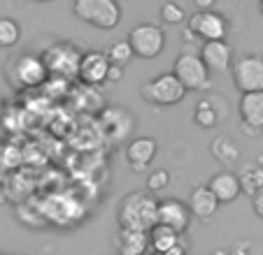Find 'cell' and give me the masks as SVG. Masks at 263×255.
Instances as JSON below:
<instances>
[{
    "instance_id": "obj_1",
    "label": "cell",
    "mask_w": 263,
    "mask_h": 255,
    "mask_svg": "<svg viewBox=\"0 0 263 255\" xmlns=\"http://www.w3.org/2000/svg\"><path fill=\"white\" fill-rule=\"evenodd\" d=\"M119 230L135 232H152V227L159 225V200L152 193H128L121 200L117 211Z\"/></svg>"
},
{
    "instance_id": "obj_2",
    "label": "cell",
    "mask_w": 263,
    "mask_h": 255,
    "mask_svg": "<svg viewBox=\"0 0 263 255\" xmlns=\"http://www.w3.org/2000/svg\"><path fill=\"white\" fill-rule=\"evenodd\" d=\"M42 60L47 65L49 77H61V79H70L80 74V63H82V51L80 47L70 45L65 39H59L54 45H49L42 51Z\"/></svg>"
},
{
    "instance_id": "obj_3",
    "label": "cell",
    "mask_w": 263,
    "mask_h": 255,
    "mask_svg": "<svg viewBox=\"0 0 263 255\" xmlns=\"http://www.w3.org/2000/svg\"><path fill=\"white\" fill-rule=\"evenodd\" d=\"M72 14L100 30H112L121 21V7L117 0H77Z\"/></svg>"
},
{
    "instance_id": "obj_4",
    "label": "cell",
    "mask_w": 263,
    "mask_h": 255,
    "mask_svg": "<svg viewBox=\"0 0 263 255\" xmlns=\"http://www.w3.org/2000/svg\"><path fill=\"white\" fill-rule=\"evenodd\" d=\"M7 79L14 89H37V86L47 83L49 72H47L42 56L21 54L7 65Z\"/></svg>"
},
{
    "instance_id": "obj_5",
    "label": "cell",
    "mask_w": 263,
    "mask_h": 255,
    "mask_svg": "<svg viewBox=\"0 0 263 255\" xmlns=\"http://www.w3.org/2000/svg\"><path fill=\"white\" fill-rule=\"evenodd\" d=\"M173 74L179 79L186 93H198V91H208L212 86L210 79V70L205 68L203 58L196 51H182L173 65Z\"/></svg>"
},
{
    "instance_id": "obj_6",
    "label": "cell",
    "mask_w": 263,
    "mask_h": 255,
    "mask_svg": "<svg viewBox=\"0 0 263 255\" xmlns=\"http://www.w3.org/2000/svg\"><path fill=\"white\" fill-rule=\"evenodd\" d=\"M140 95H142L144 102L154 104V107H173V104L184 100L186 89L179 83V79L173 72H161L159 77L142 83Z\"/></svg>"
},
{
    "instance_id": "obj_7",
    "label": "cell",
    "mask_w": 263,
    "mask_h": 255,
    "mask_svg": "<svg viewBox=\"0 0 263 255\" xmlns=\"http://www.w3.org/2000/svg\"><path fill=\"white\" fill-rule=\"evenodd\" d=\"M126 39H128L135 58H144V60L161 56V51L165 47V33L156 24H138L135 28L128 30Z\"/></svg>"
},
{
    "instance_id": "obj_8",
    "label": "cell",
    "mask_w": 263,
    "mask_h": 255,
    "mask_svg": "<svg viewBox=\"0 0 263 255\" xmlns=\"http://www.w3.org/2000/svg\"><path fill=\"white\" fill-rule=\"evenodd\" d=\"M233 83L242 95L247 93H263V56L245 54L233 60Z\"/></svg>"
},
{
    "instance_id": "obj_9",
    "label": "cell",
    "mask_w": 263,
    "mask_h": 255,
    "mask_svg": "<svg viewBox=\"0 0 263 255\" xmlns=\"http://www.w3.org/2000/svg\"><path fill=\"white\" fill-rule=\"evenodd\" d=\"M189 28L196 33V37L203 42H217V39H226V30H229V21L219 12H194L189 19Z\"/></svg>"
},
{
    "instance_id": "obj_10",
    "label": "cell",
    "mask_w": 263,
    "mask_h": 255,
    "mask_svg": "<svg viewBox=\"0 0 263 255\" xmlns=\"http://www.w3.org/2000/svg\"><path fill=\"white\" fill-rule=\"evenodd\" d=\"M109 68H112V63H109V58H107V51L89 49L82 56L77 79H80L82 83H86V86H100V83L107 81Z\"/></svg>"
},
{
    "instance_id": "obj_11",
    "label": "cell",
    "mask_w": 263,
    "mask_h": 255,
    "mask_svg": "<svg viewBox=\"0 0 263 255\" xmlns=\"http://www.w3.org/2000/svg\"><path fill=\"white\" fill-rule=\"evenodd\" d=\"M159 225L170 227L173 232H177L179 237L189 230L191 225V209L186 202L168 197V200L159 202Z\"/></svg>"
},
{
    "instance_id": "obj_12",
    "label": "cell",
    "mask_w": 263,
    "mask_h": 255,
    "mask_svg": "<svg viewBox=\"0 0 263 255\" xmlns=\"http://www.w3.org/2000/svg\"><path fill=\"white\" fill-rule=\"evenodd\" d=\"M133 116L126 112L124 107H107L100 114V128L109 139L115 142H124L130 133H133Z\"/></svg>"
},
{
    "instance_id": "obj_13",
    "label": "cell",
    "mask_w": 263,
    "mask_h": 255,
    "mask_svg": "<svg viewBox=\"0 0 263 255\" xmlns=\"http://www.w3.org/2000/svg\"><path fill=\"white\" fill-rule=\"evenodd\" d=\"M198 56L203 58L205 68L210 72H223V70L233 68V47L226 39H217V42H203L198 49Z\"/></svg>"
},
{
    "instance_id": "obj_14",
    "label": "cell",
    "mask_w": 263,
    "mask_h": 255,
    "mask_svg": "<svg viewBox=\"0 0 263 255\" xmlns=\"http://www.w3.org/2000/svg\"><path fill=\"white\" fill-rule=\"evenodd\" d=\"M126 162L133 167V172H144L159 153V144L154 137H135L126 144Z\"/></svg>"
},
{
    "instance_id": "obj_15",
    "label": "cell",
    "mask_w": 263,
    "mask_h": 255,
    "mask_svg": "<svg viewBox=\"0 0 263 255\" xmlns=\"http://www.w3.org/2000/svg\"><path fill=\"white\" fill-rule=\"evenodd\" d=\"M208 188L214 193V197L219 200V204H231L240 197L242 188H240V179L238 174L223 169V172H217L212 179H210Z\"/></svg>"
},
{
    "instance_id": "obj_16",
    "label": "cell",
    "mask_w": 263,
    "mask_h": 255,
    "mask_svg": "<svg viewBox=\"0 0 263 255\" xmlns=\"http://www.w3.org/2000/svg\"><path fill=\"white\" fill-rule=\"evenodd\" d=\"M240 121L245 128L263 133V93H247L238 102Z\"/></svg>"
},
{
    "instance_id": "obj_17",
    "label": "cell",
    "mask_w": 263,
    "mask_h": 255,
    "mask_svg": "<svg viewBox=\"0 0 263 255\" xmlns=\"http://www.w3.org/2000/svg\"><path fill=\"white\" fill-rule=\"evenodd\" d=\"M186 204H189V209H191V216L200 218V221L212 218L219 209V200L214 197V193L210 190L208 186L194 188V193L189 195V202H186Z\"/></svg>"
},
{
    "instance_id": "obj_18",
    "label": "cell",
    "mask_w": 263,
    "mask_h": 255,
    "mask_svg": "<svg viewBox=\"0 0 263 255\" xmlns=\"http://www.w3.org/2000/svg\"><path fill=\"white\" fill-rule=\"evenodd\" d=\"M149 235L135 230L117 232V255H147L149 253Z\"/></svg>"
},
{
    "instance_id": "obj_19",
    "label": "cell",
    "mask_w": 263,
    "mask_h": 255,
    "mask_svg": "<svg viewBox=\"0 0 263 255\" xmlns=\"http://www.w3.org/2000/svg\"><path fill=\"white\" fill-rule=\"evenodd\" d=\"M210 151H212V156L226 167H233L235 162L240 160V148L229 135H219L217 139H212Z\"/></svg>"
},
{
    "instance_id": "obj_20",
    "label": "cell",
    "mask_w": 263,
    "mask_h": 255,
    "mask_svg": "<svg viewBox=\"0 0 263 255\" xmlns=\"http://www.w3.org/2000/svg\"><path fill=\"white\" fill-rule=\"evenodd\" d=\"M238 179H240V188H242V193L249 195L252 200L263 193V167L258 165V162L256 165H245L242 169H240Z\"/></svg>"
},
{
    "instance_id": "obj_21",
    "label": "cell",
    "mask_w": 263,
    "mask_h": 255,
    "mask_svg": "<svg viewBox=\"0 0 263 255\" xmlns=\"http://www.w3.org/2000/svg\"><path fill=\"white\" fill-rule=\"evenodd\" d=\"M179 241H182V237L165 225H154L152 232H149V246H152V253H156V255H163L165 250L177 246Z\"/></svg>"
},
{
    "instance_id": "obj_22",
    "label": "cell",
    "mask_w": 263,
    "mask_h": 255,
    "mask_svg": "<svg viewBox=\"0 0 263 255\" xmlns=\"http://www.w3.org/2000/svg\"><path fill=\"white\" fill-rule=\"evenodd\" d=\"M219 118H221V112H219V109L212 104V100H210V98L198 100V104H196V112H194L196 125L210 130V128H214L219 123ZM223 118H226V116H223Z\"/></svg>"
},
{
    "instance_id": "obj_23",
    "label": "cell",
    "mask_w": 263,
    "mask_h": 255,
    "mask_svg": "<svg viewBox=\"0 0 263 255\" xmlns=\"http://www.w3.org/2000/svg\"><path fill=\"white\" fill-rule=\"evenodd\" d=\"M21 26L12 16H0V49H10L19 42Z\"/></svg>"
},
{
    "instance_id": "obj_24",
    "label": "cell",
    "mask_w": 263,
    "mask_h": 255,
    "mask_svg": "<svg viewBox=\"0 0 263 255\" xmlns=\"http://www.w3.org/2000/svg\"><path fill=\"white\" fill-rule=\"evenodd\" d=\"M107 58H109V63L117 65V68H126V65L135 58L133 49H130V45H128V39H121V42H115V45L109 47Z\"/></svg>"
},
{
    "instance_id": "obj_25",
    "label": "cell",
    "mask_w": 263,
    "mask_h": 255,
    "mask_svg": "<svg viewBox=\"0 0 263 255\" xmlns=\"http://www.w3.org/2000/svg\"><path fill=\"white\" fill-rule=\"evenodd\" d=\"M161 21L168 26H177L184 21V7L179 3H163L161 5Z\"/></svg>"
},
{
    "instance_id": "obj_26",
    "label": "cell",
    "mask_w": 263,
    "mask_h": 255,
    "mask_svg": "<svg viewBox=\"0 0 263 255\" xmlns=\"http://www.w3.org/2000/svg\"><path fill=\"white\" fill-rule=\"evenodd\" d=\"M168 183H170L168 169H154V172H149V177H147V193H152V195L161 193L168 188Z\"/></svg>"
},
{
    "instance_id": "obj_27",
    "label": "cell",
    "mask_w": 263,
    "mask_h": 255,
    "mask_svg": "<svg viewBox=\"0 0 263 255\" xmlns=\"http://www.w3.org/2000/svg\"><path fill=\"white\" fill-rule=\"evenodd\" d=\"M194 7L196 12H212L214 0H194Z\"/></svg>"
},
{
    "instance_id": "obj_28",
    "label": "cell",
    "mask_w": 263,
    "mask_h": 255,
    "mask_svg": "<svg viewBox=\"0 0 263 255\" xmlns=\"http://www.w3.org/2000/svg\"><path fill=\"white\" fill-rule=\"evenodd\" d=\"M121 77H124V68H117V65H112V68H109V74H107V81L117 83V81H121Z\"/></svg>"
},
{
    "instance_id": "obj_29",
    "label": "cell",
    "mask_w": 263,
    "mask_h": 255,
    "mask_svg": "<svg viewBox=\"0 0 263 255\" xmlns=\"http://www.w3.org/2000/svg\"><path fill=\"white\" fill-rule=\"evenodd\" d=\"M231 255H249V241H242V244H235L233 248L229 250Z\"/></svg>"
},
{
    "instance_id": "obj_30",
    "label": "cell",
    "mask_w": 263,
    "mask_h": 255,
    "mask_svg": "<svg viewBox=\"0 0 263 255\" xmlns=\"http://www.w3.org/2000/svg\"><path fill=\"white\" fill-rule=\"evenodd\" d=\"M163 255H186V244H184V241H179L177 246H173L170 250H165Z\"/></svg>"
},
{
    "instance_id": "obj_31",
    "label": "cell",
    "mask_w": 263,
    "mask_h": 255,
    "mask_svg": "<svg viewBox=\"0 0 263 255\" xmlns=\"http://www.w3.org/2000/svg\"><path fill=\"white\" fill-rule=\"evenodd\" d=\"M196 39H198V37H196V33L189 28V26H186V28L182 30V42L186 45V42H196Z\"/></svg>"
},
{
    "instance_id": "obj_32",
    "label": "cell",
    "mask_w": 263,
    "mask_h": 255,
    "mask_svg": "<svg viewBox=\"0 0 263 255\" xmlns=\"http://www.w3.org/2000/svg\"><path fill=\"white\" fill-rule=\"evenodd\" d=\"M254 211H256L258 218H263V193L258 197H254Z\"/></svg>"
},
{
    "instance_id": "obj_33",
    "label": "cell",
    "mask_w": 263,
    "mask_h": 255,
    "mask_svg": "<svg viewBox=\"0 0 263 255\" xmlns=\"http://www.w3.org/2000/svg\"><path fill=\"white\" fill-rule=\"evenodd\" d=\"M210 255H231V253H229V250H212Z\"/></svg>"
},
{
    "instance_id": "obj_34",
    "label": "cell",
    "mask_w": 263,
    "mask_h": 255,
    "mask_svg": "<svg viewBox=\"0 0 263 255\" xmlns=\"http://www.w3.org/2000/svg\"><path fill=\"white\" fill-rule=\"evenodd\" d=\"M3 112H5V102H3V98H0V118H3Z\"/></svg>"
},
{
    "instance_id": "obj_35",
    "label": "cell",
    "mask_w": 263,
    "mask_h": 255,
    "mask_svg": "<svg viewBox=\"0 0 263 255\" xmlns=\"http://www.w3.org/2000/svg\"><path fill=\"white\" fill-rule=\"evenodd\" d=\"M258 165L263 167V153H261V156H258Z\"/></svg>"
},
{
    "instance_id": "obj_36",
    "label": "cell",
    "mask_w": 263,
    "mask_h": 255,
    "mask_svg": "<svg viewBox=\"0 0 263 255\" xmlns=\"http://www.w3.org/2000/svg\"><path fill=\"white\" fill-rule=\"evenodd\" d=\"M258 10H261V14H263V3H261V5H258Z\"/></svg>"
},
{
    "instance_id": "obj_37",
    "label": "cell",
    "mask_w": 263,
    "mask_h": 255,
    "mask_svg": "<svg viewBox=\"0 0 263 255\" xmlns=\"http://www.w3.org/2000/svg\"><path fill=\"white\" fill-rule=\"evenodd\" d=\"M10 255H26V253H10Z\"/></svg>"
},
{
    "instance_id": "obj_38",
    "label": "cell",
    "mask_w": 263,
    "mask_h": 255,
    "mask_svg": "<svg viewBox=\"0 0 263 255\" xmlns=\"http://www.w3.org/2000/svg\"><path fill=\"white\" fill-rule=\"evenodd\" d=\"M147 255H156V253H147Z\"/></svg>"
},
{
    "instance_id": "obj_39",
    "label": "cell",
    "mask_w": 263,
    "mask_h": 255,
    "mask_svg": "<svg viewBox=\"0 0 263 255\" xmlns=\"http://www.w3.org/2000/svg\"><path fill=\"white\" fill-rule=\"evenodd\" d=\"M0 255H5V253H0Z\"/></svg>"
}]
</instances>
